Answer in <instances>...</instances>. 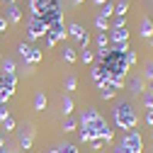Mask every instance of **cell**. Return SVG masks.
<instances>
[{"mask_svg":"<svg viewBox=\"0 0 153 153\" xmlns=\"http://www.w3.org/2000/svg\"><path fill=\"white\" fill-rule=\"evenodd\" d=\"M53 3H59V0H29V7H32V15H42L46 7H51Z\"/></svg>","mask_w":153,"mask_h":153,"instance_id":"cell-10","label":"cell"},{"mask_svg":"<svg viewBox=\"0 0 153 153\" xmlns=\"http://www.w3.org/2000/svg\"><path fill=\"white\" fill-rule=\"evenodd\" d=\"M0 148H5V139L3 136H0Z\"/></svg>","mask_w":153,"mask_h":153,"instance_id":"cell-41","label":"cell"},{"mask_svg":"<svg viewBox=\"0 0 153 153\" xmlns=\"http://www.w3.org/2000/svg\"><path fill=\"white\" fill-rule=\"evenodd\" d=\"M100 7H102L100 17H105V20H109V17L114 15V5H112V3H105V5H100Z\"/></svg>","mask_w":153,"mask_h":153,"instance_id":"cell-23","label":"cell"},{"mask_svg":"<svg viewBox=\"0 0 153 153\" xmlns=\"http://www.w3.org/2000/svg\"><path fill=\"white\" fill-rule=\"evenodd\" d=\"M122 146L126 153H141L143 151V139H141V134L134 129V131H126V136L122 139Z\"/></svg>","mask_w":153,"mask_h":153,"instance_id":"cell-3","label":"cell"},{"mask_svg":"<svg viewBox=\"0 0 153 153\" xmlns=\"http://www.w3.org/2000/svg\"><path fill=\"white\" fill-rule=\"evenodd\" d=\"M75 126H78V122H75V119H71V117L63 122V131H75Z\"/></svg>","mask_w":153,"mask_h":153,"instance_id":"cell-31","label":"cell"},{"mask_svg":"<svg viewBox=\"0 0 153 153\" xmlns=\"http://www.w3.org/2000/svg\"><path fill=\"white\" fill-rule=\"evenodd\" d=\"M143 105H146V109H153V92H143Z\"/></svg>","mask_w":153,"mask_h":153,"instance_id":"cell-30","label":"cell"},{"mask_svg":"<svg viewBox=\"0 0 153 153\" xmlns=\"http://www.w3.org/2000/svg\"><path fill=\"white\" fill-rule=\"evenodd\" d=\"M0 88H3L10 97H12V92H15V88H17V78H15V75H7V73H0Z\"/></svg>","mask_w":153,"mask_h":153,"instance_id":"cell-9","label":"cell"},{"mask_svg":"<svg viewBox=\"0 0 153 153\" xmlns=\"http://www.w3.org/2000/svg\"><path fill=\"white\" fill-rule=\"evenodd\" d=\"M17 51H20V56L27 61V59H29V53H32V44H25V42H22L20 46H17Z\"/></svg>","mask_w":153,"mask_h":153,"instance_id":"cell-26","label":"cell"},{"mask_svg":"<svg viewBox=\"0 0 153 153\" xmlns=\"http://www.w3.org/2000/svg\"><path fill=\"white\" fill-rule=\"evenodd\" d=\"M126 10H129V0H117V5H114V15L126 17Z\"/></svg>","mask_w":153,"mask_h":153,"instance_id":"cell-18","label":"cell"},{"mask_svg":"<svg viewBox=\"0 0 153 153\" xmlns=\"http://www.w3.org/2000/svg\"><path fill=\"white\" fill-rule=\"evenodd\" d=\"M78 124H80V129H88V131H90L92 141H95V139H100V141H105V143H112V141H114V131H112L109 124L100 117L97 109H92V107L83 109Z\"/></svg>","mask_w":153,"mask_h":153,"instance_id":"cell-1","label":"cell"},{"mask_svg":"<svg viewBox=\"0 0 153 153\" xmlns=\"http://www.w3.org/2000/svg\"><path fill=\"white\" fill-rule=\"evenodd\" d=\"M146 124H148V126H153V109H148V112H146Z\"/></svg>","mask_w":153,"mask_h":153,"instance_id":"cell-36","label":"cell"},{"mask_svg":"<svg viewBox=\"0 0 153 153\" xmlns=\"http://www.w3.org/2000/svg\"><path fill=\"white\" fill-rule=\"evenodd\" d=\"M68 32H66V27H63V22H59V25H53V27H49L46 29V44L49 46H53L59 39H63Z\"/></svg>","mask_w":153,"mask_h":153,"instance_id":"cell-7","label":"cell"},{"mask_svg":"<svg viewBox=\"0 0 153 153\" xmlns=\"http://www.w3.org/2000/svg\"><path fill=\"white\" fill-rule=\"evenodd\" d=\"M143 75H146L148 80H153V61H148V63H146V71H143Z\"/></svg>","mask_w":153,"mask_h":153,"instance_id":"cell-35","label":"cell"},{"mask_svg":"<svg viewBox=\"0 0 153 153\" xmlns=\"http://www.w3.org/2000/svg\"><path fill=\"white\" fill-rule=\"evenodd\" d=\"M7 3H15V0H7Z\"/></svg>","mask_w":153,"mask_h":153,"instance_id":"cell-45","label":"cell"},{"mask_svg":"<svg viewBox=\"0 0 153 153\" xmlns=\"http://www.w3.org/2000/svg\"><path fill=\"white\" fill-rule=\"evenodd\" d=\"M146 90H148V92H153V80H148V85H146Z\"/></svg>","mask_w":153,"mask_h":153,"instance_id":"cell-40","label":"cell"},{"mask_svg":"<svg viewBox=\"0 0 153 153\" xmlns=\"http://www.w3.org/2000/svg\"><path fill=\"white\" fill-rule=\"evenodd\" d=\"M49 153H59V148H51V151H49Z\"/></svg>","mask_w":153,"mask_h":153,"instance_id":"cell-43","label":"cell"},{"mask_svg":"<svg viewBox=\"0 0 153 153\" xmlns=\"http://www.w3.org/2000/svg\"><path fill=\"white\" fill-rule=\"evenodd\" d=\"M78 136H80L83 143H90V141H92V136H90V131H88V129H78Z\"/></svg>","mask_w":153,"mask_h":153,"instance_id":"cell-29","label":"cell"},{"mask_svg":"<svg viewBox=\"0 0 153 153\" xmlns=\"http://www.w3.org/2000/svg\"><path fill=\"white\" fill-rule=\"evenodd\" d=\"M36 17H39V20L46 25V29L53 27V25H59V22H61V7H59V3H53L51 7H46L42 15H36Z\"/></svg>","mask_w":153,"mask_h":153,"instance_id":"cell-4","label":"cell"},{"mask_svg":"<svg viewBox=\"0 0 153 153\" xmlns=\"http://www.w3.org/2000/svg\"><path fill=\"white\" fill-rule=\"evenodd\" d=\"M148 44H151V46H153V36H151V39H148Z\"/></svg>","mask_w":153,"mask_h":153,"instance_id":"cell-44","label":"cell"},{"mask_svg":"<svg viewBox=\"0 0 153 153\" xmlns=\"http://www.w3.org/2000/svg\"><path fill=\"white\" fill-rule=\"evenodd\" d=\"M95 44H97V51L109 49V36H107V32H100L97 36H95Z\"/></svg>","mask_w":153,"mask_h":153,"instance_id":"cell-16","label":"cell"},{"mask_svg":"<svg viewBox=\"0 0 153 153\" xmlns=\"http://www.w3.org/2000/svg\"><path fill=\"white\" fill-rule=\"evenodd\" d=\"M95 5H105V3H109V0H92Z\"/></svg>","mask_w":153,"mask_h":153,"instance_id":"cell-39","label":"cell"},{"mask_svg":"<svg viewBox=\"0 0 153 153\" xmlns=\"http://www.w3.org/2000/svg\"><path fill=\"white\" fill-rule=\"evenodd\" d=\"M109 27H112V29H124V27H126V17H119V15H114V20L109 22Z\"/></svg>","mask_w":153,"mask_h":153,"instance_id":"cell-21","label":"cell"},{"mask_svg":"<svg viewBox=\"0 0 153 153\" xmlns=\"http://www.w3.org/2000/svg\"><path fill=\"white\" fill-rule=\"evenodd\" d=\"M114 124L122 131H134L136 129V114H134L129 102H122V105L114 107Z\"/></svg>","mask_w":153,"mask_h":153,"instance_id":"cell-2","label":"cell"},{"mask_svg":"<svg viewBox=\"0 0 153 153\" xmlns=\"http://www.w3.org/2000/svg\"><path fill=\"white\" fill-rule=\"evenodd\" d=\"M80 59H83V63H92V61H95V53H92V51H88V49H83Z\"/></svg>","mask_w":153,"mask_h":153,"instance_id":"cell-28","label":"cell"},{"mask_svg":"<svg viewBox=\"0 0 153 153\" xmlns=\"http://www.w3.org/2000/svg\"><path fill=\"white\" fill-rule=\"evenodd\" d=\"M80 3H83V0H73V5H75V7H78V5H80Z\"/></svg>","mask_w":153,"mask_h":153,"instance_id":"cell-42","label":"cell"},{"mask_svg":"<svg viewBox=\"0 0 153 153\" xmlns=\"http://www.w3.org/2000/svg\"><path fill=\"white\" fill-rule=\"evenodd\" d=\"M42 61V49H36V46H32V53H29V59H27V63L29 66H36Z\"/></svg>","mask_w":153,"mask_h":153,"instance_id":"cell-19","label":"cell"},{"mask_svg":"<svg viewBox=\"0 0 153 153\" xmlns=\"http://www.w3.org/2000/svg\"><path fill=\"white\" fill-rule=\"evenodd\" d=\"M27 36L29 39H39V36H46V25L39 20V17H29V25H27Z\"/></svg>","mask_w":153,"mask_h":153,"instance_id":"cell-5","label":"cell"},{"mask_svg":"<svg viewBox=\"0 0 153 153\" xmlns=\"http://www.w3.org/2000/svg\"><path fill=\"white\" fill-rule=\"evenodd\" d=\"M129 90H131L134 95H143V92H146V83H143L141 78H131V80H129Z\"/></svg>","mask_w":153,"mask_h":153,"instance_id":"cell-14","label":"cell"},{"mask_svg":"<svg viewBox=\"0 0 153 153\" xmlns=\"http://www.w3.org/2000/svg\"><path fill=\"white\" fill-rule=\"evenodd\" d=\"M3 126H5V131H12V129H15V126H17V122H15V119H12V117H10V114H7V117H5V119H3Z\"/></svg>","mask_w":153,"mask_h":153,"instance_id":"cell-27","label":"cell"},{"mask_svg":"<svg viewBox=\"0 0 153 153\" xmlns=\"http://www.w3.org/2000/svg\"><path fill=\"white\" fill-rule=\"evenodd\" d=\"M63 59H66L68 63H73V61H78V53H75V49L66 46V49H63Z\"/></svg>","mask_w":153,"mask_h":153,"instance_id":"cell-24","label":"cell"},{"mask_svg":"<svg viewBox=\"0 0 153 153\" xmlns=\"http://www.w3.org/2000/svg\"><path fill=\"white\" fill-rule=\"evenodd\" d=\"M7 25H10V22H7V17H0V32H5Z\"/></svg>","mask_w":153,"mask_h":153,"instance_id":"cell-37","label":"cell"},{"mask_svg":"<svg viewBox=\"0 0 153 153\" xmlns=\"http://www.w3.org/2000/svg\"><path fill=\"white\" fill-rule=\"evenodd\" d=\"M0 73L15 75V61H12V59H5V61H3V71H0Z\"/></svg>","mask_w":153,"mask_h":153,"instance_id":"cell-25","label":"cell"},{"mask_svg":"<svg viewBox=\"0 0 153 153\" xmlns=\"http://www.w3.org/2000/svg\"><path fill=\"white\" fill-rule=\"evenodd\" d=\"M68 34H71V36H73V39L78 42L83 49H88V44H90V34L85 32V27H80L78 22H73V25L68 27Z\"/></svg>","mask_w":153,"mask_h":153,"instance_id":"cell-6","label":"cell"},{"mask_svg":"<svg viewBox=\"0 0 153 153\" xmlns=\"http://www.w3.org/2000/svg\"><path fill=\"white\" fill-rule=\"evenodd\" d=\"M75 85H78V78H75V75H68L66 78V90H75Z\"/></svg>","mask_w":153,"mask_h":153,"instance_id":"cell-33","label":"cell"},{"mask_svg":"<svg viewBox=\"0 0 153 153\" xmlns=\"http://www.w3.org/2000/svg\"><path fill=\"white\" fill-rule=\"evenodd\" d=\"M95 27H97L100 32H109V29H112V27H109V20H105V17H100V15L95 17Z\"/></svg>","mask_w":153,"mask_h":153,"instance_id":"cell-20","label":"cell"},{"mask_svg":"<svg viewBox=\"0 0 153 153\" xmlns=\"http://www.w3.org/2000/svg\"><path fill=\"white\" fill-rule=\"evenodd\" d=\"M59 153H78V148L73 143H63V146H59Z\"/></svg>","mask_w":153,"mask_h":153,"instance_id":"cell-32","label":"cell"},{"mask_svg":"<svg viewBox=\"0 0 153 153\" xmlns=\"http://www.w3.org/2000/svg\"><path fill=\"white\" fill-rule=\"evenodd\" d=\"M32 141H34V131H32V129H27V131H22V134H20V146H22L25 151H29V148H32Z\"/></svg>","mask_w":153,"mask_h":153,"instance_id":"cell-15","label":"cell"},{"mask_svg":"<svg viewBox=\"0 0 153 153\" xmlns=\"http://www.w3.org/2000/svg\"><path fill=\"white\" fill-rule=\"evenodd\" d=\"M124 59H126V63H129V68H131L134 63H136V53H134V51L129 49V51H126V56H124Z\"/></svg>","mask_w":153,"mask_h":153,"instance_id":"cell-34","label":"cell"},{"mask_svg":"<svg viewBox=\"0 0 153 153\" xmlns=\"http://www.w3.org/2000/svg\"><path fill=\"white\" fill-rule=\"evenodd\" d=\"M112 153H126V151H124V146H122V143H117V146H114V151H112Z\"/></svg>","mask_w":153,"mask_h":153,"instance_id":"cell-38","label":"cell"},{"mask_svg":"<svg viewBox=\"0 0 153 153\" xmlns=\"http://www.w3.org/2000/svg\"><path fill=\"white\" fill-rule=\"evenodd\" d=\"M107 36H109V44H114V46L129 44V32H126V27H124V29H109Z\"/></svg>","mask_w":153,"mask_h":153,"instance_id":"cell-8","label":"cell"},{"mask_svg":"<svg viewBox=\"0 0 153 153\" xmlns=\"http://www.w3.org/2000/svg\"><path fill=\"white\" fill-rule=\"evenodd\" d=\"M100 153H105V151H100Z\"/></svg>","mask_w":153,"mask_h":153,"instance_id":"cell-46","label":"cell"},{"mask_svg":"<svg viewBox=\"0 0 153 153\" xmlns=\"http://www.w3.org/2000/svg\"><path fill=\"white\" fill-rule=\"evenodd\" d=\"M97 90H100V97H102V100H112L114 95L119 92V88H114L112 83H107V85H102V88H97Z\"/></svg>","mask_w":153,"mask_h":153,"instance_id":"cell-13","label":"cell"},{"mask_svg":"<svg viewBox=\"0 0 153 153\" xmlns=\"http://www.w3.org/2000/svg\"><path fill=\"white\" fill-rule=\"evenodd\" d=\"M22 20V10L17 3H10L7 5V22H20Z\"/></svg>","mask_w":153,"mask_h":153,"instance_id":"cell-12","label":"cell"},{"mask_svg":"<svg viewBox=\"0 0 153 153\" xmlns=\"http://www.w3.org/2000/svg\"><path fill=\"white\" fill-rule=\"evenodd\" d=\"M139 34L143 36V39H151L153 36V22L148 20V17H143V20L139 22Z\"/></svg>","mask_w":153,"mask_h":153,"instance_id":"cell-11","label":"cell"},{"mask_svg":"<svg viewBox=\"0 0 153 153\" xmlns=\"http://www.w3.org/2000/svg\"><path fill=\"white\" fill-rule=\"evenodd\" d=\"M34 109H36V112H44V109H46V95H44V92H36V95H34Z\"/></svg>","mask_w":153,"mask_h":153,"instance_id":"cell-17","label":"cell"},{"mask_svg":"<svg viewBox=\"0 0 153 153\" xmlns=\"http://www.w3.org/2000/svg\"><path fill=\"white\" fill-rule=\"evenodd\" d=\"M61 109H63V114H71V112H73V100H71V95H63Z\"/></svg>","mask_w":153,"mask_h":153,"instance_id":"cell-22","label":"cell"}]
</instances>
